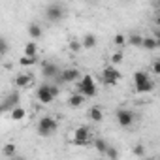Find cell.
Masks as SVG:
<instances>
[{"label":"cell","mask_w":160,"mask_h":160,"mask_svg":"<svg viewBox=\"0 0 160 160\" xmlns=\"http://www.w3.org/2000/svg\"><path fill=\"white\" fill-rule=\"evenodd\" d=\"M57 94H58V89L51 87V85H40L38 91H36V96H38V100L42 104H51Z\"/></svg>","instance_id":"1"},{"label":"cell","mask_w":160,"mask_h":160,"mask_svg":"<svg viewBox=\"0 0 160 160\" xmlns=\"http://www.w3.org/2000/svg\"><path fill=\"white\" fill-rule=\"evenodd\" d=\"M38 134L42 136V138H45V136H51V134H55V130H57V121L53 119V117H42L40 121H38Z\"/></svg>","instance_id":"2"},{"label":"cell","mask_w":160,"mask_h":160,"mask_svg":"<svg viewBox=\"0 0 160 160\" xmlns=\"http://www.w3.org/2000/svg\"><path fill=\"white\" fill-rule=\"evenodd\" d=\"M89 143H94L92 138H91V130L89 126H79L75 130V136H73V145H79V147H85Z\"/></svg>","instance_id":"3"},{"label":"cell","mask_w":160,"mask_h":160,"mask_svg":"<svg viewBox=\"0 0 160 160\" xmlns=\"http://www.w3.org/2000/svg\"><path fill=\"white\" fill-rule=\"evenodd\" d=\"M102 79H104L106 85L113 87V85H117V81L121 79V72L115 70L113 66H108V68H104V72H102Z\"/></svg>","instance_id":"4"},{"label":"cell","mask_w":160,"mask_h":160,"mask_svg":"<svg viewBox=\"0 0 160 160\" xmlns=\"http://www.w3.org/2000/svg\"><path fill=\"white\" fill-rule=\"evenodd\" d=\"M45 17L49 19V21H60L62 17H64V8L58 4V2H55V4H49L47 8H45Z\"/></svg>","instance_id":"5"},{"label":"cell","mask_w":160,"mask_h":160,"mask_svg":"<svg viewBox=\"0 0 160 160\" xmlns=\"http://www.w3.org/2000/svg\"><path fill=\"white\" fill-rule=\"evenodd\" d=\"M134 119H136V113L130 111V109H119V111H117V122H119L121 126H124V128L132 126Z\"/></svg>","instance_id":"6"},{"label":"cell","mask_w":160,"mask_h":160,"mask_svg":"<svg viewBox=\"0 0 160 160\" xmlns=\"http://www.w3.org/2000/svg\"><path fill=\"white\" fill-rule=\"evenodd\" d=\"M77 79H79V70H75V68H68L60 73V81H64V83H73Z\"/></svg>","instance_id":"7"},{"label":"cell","mask_w":160,"mask_h":160,"mask_svg":"<svg viewBox=\"0 0 160 160\" xmlns=\"http://www.w3.org/2000/svg\"><path fill=\"white\" fill-rule=\"evenodd\" d=\"M42 75L43 77H55V75H58V66L55 62H43L42 64Z\"/></svg>","instance_id":"8"},{"label":"cell","mask_w":160,"mask_h":160,"mask_svg":"<svg viewBox=\"0 0 160 160\" xmlns=\"http://www.w3.org/2000/svg\"><path fill=\"white\" fill-rule=\"evenodd\" d=\"M17 104H19V94H17V92H12V94L8 96V100L2 104V109H4V111H12Z\"/></svg>","instance_id":"9"},{"label":"cell","mask_w":160,"mask_h":160,"mask_svg":"<svg viewBox=\"0 0 160 160\" xmlns=\"http://www.w3.org/2000/svg\"><path fill=\"white\" fill-rule=\"evenodd\" d=\"M30 83H32V77H30L28 73H19V75L13 79V85H15V87H21V89H23V87H28Z\"/></svg>","instance_id":"10"},{"label":"cell","mask_w":160,"mask_h":160,"mask_svg":"<svg viewBox=\"0 0 160 160\" xmlns=\"http://www.w3.org/2000/svg\"><path fill=\"white\" fill-rule=\"evenodd\" d=\"M89 117H91V121L100 122V121L104 119V111H102L98 106H94V108H91V109H89Z\"/></svg>","instance_id":"11"},{"label":"cell","mask_w":160,"mask_h":160,"mask_svg":"<svg viewBox=\"0 0 160 160\" xmlns=\"http://www.w3.org/2000/svg\"><path fill=\"white\" fill-rule=\"evenodd\" d=\"M83 102H85V94H72L68 98V106H72V108H79Z\"/></svg>","instance_id":"12"},{"label":"cell","mask_w":160,"mask_h":160,"mask_svg":"<svg viewBox=\"0 0 160 160\" xmlns=\"http://www.w3.org/2000/svg\"><path fill=\"white\" fill-rule=\"evenodd\" d=\"M79 92H81V94H85V98H92V96L96 94V85H94V83H91V85H85V87H81V89H79Z\"/></svg>","instance_id":"13"},{"label":"cell","mask_w":160,"mask_h":160,"mask_svg":"<svg viewBox=\"0 0 160 160\" xmlns=\"http://www.w3.org/2000/svg\"><path fill=\"white\" fill-rule=\"evenodd\" d=\"M152 81L149 79V81H145V83H141V85H136V92L138 94H145V92H151L152 91Z\"/></svg>","instance_id":"14"},{"label":"cell","mask_w":160,"mask_h":160,"mask_svg":"<svg viewBox=\"0 0 160 160\" xmlns=\"http://www.w3.org/2000/svg\"><path fill=\"white\" fill-rule=\"evenodd\" d=\"M143 47H145V49H149V51L156 49V47H158L156 38H154V36H145V38H143Z\"/></svg>","instance_id":"15"},{"label":"cell","mask_w":160,"mask_h":160,"mask_svg":"<svg viewBox=\"0 0 160 160\" xmlns=\"http://www.w3.org/2000/svg\"><path fill=\"white\" fill-rule=\"evenodd\" d=\"M28 34H30V38H32V40H38V38L42 36V28H40V25L30 23V25H28Z\"/></svg>","instance_id":"16"},{"label":"cell","mask_w":160,"mask_h":160,"mask_svg":"<svg viewBox=\"0 0 160 160\" xmlns=\"http://www.w3.org/2000/svg\"><path fill=\"white\" fill-rule=\"evenodd\" d=\"M143 38L145 36H141V34H132V36H128V43L134 47H143Z\"/></svg>","instance_id":"17"},{"label":"cell","mask_w":160,"mask_h":160,"mask_svg":"<svg viewBox=\"0 0 160 160\" xmlns=\"http://www.w3.org/2000/svg\"><path fill=\"white\" fill-rule=\"evenodd\" d=\"M25 117H27V111H25L23 108L15 106V108L12 109V119H13V121H23Z\"/></svg>","instance_id":"18"},{"label":"cell","mask_w":160,"mask_h":160,"mask_svg":"<svg viewBox=\"0 0 160 160\" xmlns=\"http://www.w3.org/2000/svg\"><path fill=\"white\" fill-rule=\"evenodd\" d=\"M145 81H149L147 72H136V73H134V85H141V83H145Z\"/></svg>","instance_id":"19"},{"label":"cell","mask_w":160,"mask_h":160,"mask_svg":"<svg viewBox=\"0 0 160 160\" xmlns=\"http://www.w3.org/2000/svg\"><path fill=\"white\" fill-rule=\"evenodd\" d=\"M81 42H83V47H85V49H92V47L96 45V36H92V34H87V36H85Z\"/></svg>","instance_id":"20"},{"label":"cell","mask_w":160,"mask_h":160,"mask_svg":"<svg viewBox=\"0 0 160 160\" xmlns=\"http://www.w3.org/2000/svg\"><path fill=\"white\" fill-rule=\"evenodd\" d=\"M91 83H94V79H92V75H89V73H85L79 81L75 83L77 85V89H81V87H85V85H91Z\"/></svg>","instance_id":"21"},{"label":"cell","mask_w":160,"mask_h":160,"mask_svg":"<svg viewBox=\"0 0 160 160\" xmlns=\"http://www.w3.org/2000/svg\"><path fill=\"white\" fill-rule=\"evenodd\" d=\"M25 55H28V57H36V55H38V47H36L34 42H28V43L25 45Z\"/></svg>","instance_id":"22"},{"label":"cell","mask_w":160,"mask_h":160,"mask_svg":"<svg viewBox=\"0 0 160 160\" xmlns=\"http://www.w3.org/2000/svg\"><path fill=\"white\" fill-rule=\"evenodd\" d=\"M36 62V57H28V55H23L21 58H19V64L23 66V68H27V66H32Z\"/></svg>","instance_id":"23"},{"label":"cell","mask_w":160,"mask_h":160,"mask_svg":"<svg viewBox=\"0 0 160 160\" xmlns=\"http://www.w3.org/2000/svg\"><path fill=\"white\" fill-rule=\"evenodd\" d=\"M94 147H96V151L100 152V154H106V151H108V143L104 141V139H94Z\"/></svg>","instance_id":"24"},{"label":"cell","mask_w":160,"mask_h":160,"mask_svg":"<svg viewBox=\"0 0 160 160\" xmlns=\"http://www.w3.org/2000/svg\"><path fill=\"white\" fill-rule=\"evenodd\" d=\"M2 156H6V158L15 156V145H4V149H2Z\"/></svg>","instance_id":"25"},{"label":"cell","mask_w":160,"mask_h":160,"mask_svg":"<svg viewBox=\"0 0 160 160\" xmlns=\"http://www.w3.org/2000/svg\"><path fill=\"white\" fill-rule=\"evenodd\" d=\"M126 42H128V38H126L124 34H115V38H113V43H115L117 47H122Z\"/></svg>","instance_id":"26"},{"label":"cell","mask_w":160,"mask_h":160,"mask_svg":"<svg viewBox=\"0 0 160 160\" xmlns=\"http://www.w3.org/2000/svg\"><path fill=\"white\" fill-rule=\"evenodd\" d=\"M122 58H124L122 51H115V53H113V57H111V62H113V64H121V62H122Z\"/></svg>","instance_id":"27"},{"label":"cell","mask_w":160,"mask_h":160,"mask_svg":"<svg viewBox=\"0 0 160 160\" xmlns=\"http://www.w3.org/2000/svg\"><path fill=\"white\" fill-rule=\"evenodd\" d=\"M104 156H106V158H113V160H115V158L119 156V152H117L113 147H108V151H106V154H104Z\"/></svg>","instance_id":"28"},{"label":"cell","mask_w":160,"mask_h":160,"mask_svg":"<svg viewBox=\"0 0 160 160\" xmlns=\"http://www.w3.org/2000/svg\"><path fill=\"white\" fill-rule=\"evenodd\" d=\"M83 45V42H77V40H70V49L72 51H79Z\"/></svg>","instance_id":"29"},{"label":"cell","mask_w":160,"mask_h":160,"mask_svg":"<svg viewBox=\"0 0 160 160\" xmlns=\"http://www.w3.org/2000/svg\"><path fill=\"white\" fill-rule=\"evenodd\" d=\"M132 152H134L136 156H143V154H145V149H143V145H136V147L132 149Z\"/></svg>","instance_id":"30"},{"label":"cell","mask_w":160,"mask_h":160,"mask_svg":"<svg viewBox=\"0 0 160 160\" xmlns=\"http://www.w3.org/2000/svg\"><path fill=\"white\" fill-rule=\"evenodd\" d=\"M152 72H154L156 75H160V58H156V60L152 62Z\"/></svg>","instance_id":"31"},{"label":"cell","mask_w":160,"mask_h":160,"mask_svg":"<svg viewBox=\"0 0 160 160\" xmlns=\"http://www.w3.org/2000/svg\"><path fill=\"white\" fill-rule=\"evenodd\" d=\"M0 42H2V55H6V53H8V40H6V38H2Z\"/></svg>","instance_id":"32"},{"label":"cell","mask_w":160,"mask_h":160,"mask_svg":"<svg viewBox=\"0 0 160 160\" xmlns=\"http://www.w3.org/2000/svg\"><path fill=\"white\" fill-rule=\"evenodd\" d=\"M154 38H156V42H158V47H160V34H156Z\"/></svg>","instance_id":"33"},{"label":"cell","mask_w":160,"mask_h":160,"mask_svg":"<svg viewBox=\"0 0 160 160\" xmlns=\"http://www.w3.org/2000/svg\"><path fill=\"white\" fill-rule=\"evenodd\" d=\"M156 6H158V10H160V0H156Z\"/></svg>","instance_id":"34"},{"label":"cell","mask_w":160,"mask_h":160,"mask_svg":"<svg viewBox=\"0 0 160 160\" xmlns=\"http://www.w3.org/2000/svg\"><path fill=\"white\" fill-rule=\"evenodd\" d=\"M156 23H158V25H160V17H158V21H156Z\"/></svg>","instance_id":"35"}]
</instances>
